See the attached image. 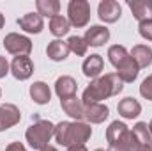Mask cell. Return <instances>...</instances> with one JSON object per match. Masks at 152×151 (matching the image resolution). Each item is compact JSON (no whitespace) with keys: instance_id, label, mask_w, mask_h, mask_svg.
Listing matches in <instances>:
<instances>
[{"instance_id":"cell-33","label":"cell","mask_w":152,"mask_h":151,"mask_svg":"<svg viewBox=\"0 0 152 151\" xmlns=\"http://www.w3.org/2000/svg\"><path fill=\"white\" fill-rule=\"evenodd\" d=\"M138 151H152V144H149V146H140Z\"/></svg>"},{"instance_id":"cell-30","label":"cell","mask_w":152,"mask_h":151,"mask_svg":"<svg viewBox=\"0 0 152 151\" xmlns=\"http://www.w3.org/2000/svg\"><path fill=\"white\" fill-rule=\"evenodd\" d=\"M9 71H11V64L7 62V59H5V57H2V55H0V78H5Z\"/></svg>"},{"instance_id":"cell-17","label":"cell","mask_w":152,"mask_h":151,"mask_svg":"<svg viewBox=\"0 0 152 151\" xmlns=\"http://www.w3.org/2000/svg\"><path fill=\"white\" fill-rule=\"evenodd\" d=\"M46 53L51 61L55 62H62L67 59V55L71 53L69 52V46H67V41H62V39H53L50 41L48 48H46Z\"/></svg>"},{"instance_id":"cell-6","label":"cell","mask_w":152,"mask_h":151,"mask_svg":"<svg viewBox=\"0 0 152 151\" xmlns=\"http://www.w3.org/2000/svg\"><path fill=\"white\" fill-rule=\"evenodd\" d=\"M97 14H99L101 21H104V23H115L122 16V7L115 0H101L99 5H97Z\"/></svg>"},{"instance_id":"cell-38","label":"cell","mask_w":152,"mask_h":151,"mask_svg":"<svg viewBox=\"0 0 152 151\" xmlns=\"http://www.w3.org/2000/svg\"><path fill=\"white\" fill-rule=\"evenodd\" d=\"M0 96H2V89H0Z\"/></svg>"},{"instance_id":"cell-5","label":"cell","mask_w":152,"mask_h":151,"mask_svg":"<svg viewBox=\"0 0 152 151\" xmlns=\"http://www.w3.org/2000/svg\"><path fill=\"white\" fill-rule=\"evenodd\" d=\"M4 48L9 53L16 55V57L28 55L32 52V41L27 38V36H21L18 32H11V34H7L4 38Z\"/></svg>"},{"instance_id":"cell-4","label":"cell","mask_w":152,"mask_h":151,"mask_svg":"<svg viewBox=\"0 0 152 151\" xmlns=\"http://www.w3.org/2000/svg\"><path fill=\"white\" fill-rule=\"evenodd\" d=\"M67 20L71 27H85L90 21V4L87 0H71L67 4Z\"/></svg>"},{"instance_id":"cell-35","label":"cell","mask_w":152,"mask_h":151,"mask_svg":"<svg viewBox=\"0 0 152 151\" xmlns=\"http://www.w3.org/2000/svg\"><path fill=\"white\" fill-rule=\"evenodd\" d=\"M41 151H57V148H53V146H46L44 150H41Z\"/></svg>"},{"instance_id":"cell-31","label":"cell","mask_w":152,"mask_h":151,"mask_svg":"<svg viewBox=\"0 0 152 151\" xmlns=\"http://www.w3.org/2000/svg\"><path fill=\"white\" fill-rule=\"evenodd\" d=\"M5 151H27V150H25V146H23L21 142H11V144L5 148Z\"/></svg>"},{"instance_id":"cell-10","label":"cell","mask_w":152,"mask_h":151,"mask_svg":"<svg viewBox=\"0 0 152 151\" xmlns=\"http://www.w3.org/2000/svg\"><path fill=\"white\" fill-rule=\"evenodd\" d=\"M18 25L21 30L28 32V34H41L44 29V21L42 16L39 13H27L21 18H18Z\"/></svg>"},{"instance_id":"cell-29","label":"cell","mask_w":152,"mask_h":151,"mask_svg":"<svg viewBox=\"0 0 152 151\" xmlns=\"http://www.w3.org/2000/svg\"><path fill=\"white\" fill-rule=\"evenodd\" d=\"M138 32L140 36L147 41H152V21H142L138 25Z\"/></svg>"},{"instance_id":"cell-9","label":"cell","mask_w":152,"mask_h":151,"mask_svg":"<svg viewBox=\"0 0 152 151\" xmlns=\"http://www.w3.org/2000/svg\"><path fill=\"white\" fill-rule=\"evenodd\" d=\"M117 71V76L124 82V84H131V82H134L136 80V76L140 73V68H138V64L134 62V59L131 57V55H127L117 68H115Z\"/></svg>"},{"instance_id":"cell-36","label":"cell","mask_w":152,"mask_h":151,"mask_svg":"<svg viewBox=\"0 0 152 151\" xmlns=\"http://www.w3.org/2000/svg\"><path fill=\"white\" fill-rule=\"evenodd\" d=\"M149 130H151V135H152V119H151V123H149Z\"/></svg>"},{"instance_id":"cell-24","label":"cell","mask_w":152,"mask_h":151,"mask_svg":"<svg viewBox=\"0 0 152 151\" xmlns=\"http://www.w3.org/2000/svg\"><path fill=\"white\" fill-rule=\"evenodd\" d=\"M131 132L136 137V141H138L140 146H149V144H152V135H151V130H149V124L147 123H136Z\"/></svg>"},{"instance_id":"cell-3","label":"cell","mask_w":152,"mask_h":151,"mask_svg":"<svg viewBox=\"0 0 152 151\" xmlns=\"http://www.w3.org/2000/svg\"><path fill=\"white\" fill-rule=\"evenodd\" d=\"M53 135H55V124L48 119H39L34 124H30L25 132V139H27L28 146L39 151L50 146L48 142L51 141Z\"/></svg>"},{"instance_id":"cell-12","label":"cell","mask_w":152,"mask_h":151,"mask_svg":"<svg viewBox=\"0 0 152 151\" xmlns=\"http://www.w3.org/2000/svg\"><path fill=\"white\" fill-rule=\"evenodd\" d=\"M76 91H78V85H76V80L69 75H62L57 78L55 82V93L60 100H67V98H73L76 96Z\"/></svg>"},{"instance_id":"cell-28","label":"cell","mask_w":152,"mask_h":151,"mask_svg":"<svg viewBox=\"0 0 152 151\" xmlns=\"http://www.w3.org/2000/svg\"><path fill=\"white\" fill-rule=\"evenodd\" d=\"M140 94L145 98V100H151L152 101V75H149L140 85Z\"/></svg>"},{"instance_id":"cell-37","label":"cell","mask_w":152,"mask_h":151,"mask_svg":"<svg viewBox=\"0 0 152 151\" xmlns=\"http://www.w3.org/2000/svg\"><path fill=\"white\" fill-rule=\"evenodd\" d=\"M94 151H104V150H101V148H97V150H94Z\"/></svg>"},{"instance_id":"cell-25","label":"cell","mask_w":152,"mask_h":151,"mask_svg":"<svg viewBox=\"0 0 152 151\" xmlns=\"http://www.w3.org/2000/svg\"><path fill=\"white\" fill-rule=\"evenodd\" d=\"M138 148H140V144H138L136 137L133 135V132L129 130V133L126 135V139L122 142L113 144V146H108L106 151H138Z\"/></svg>"},{"instance_id":"cell-23","label":"cell","mask_w":152,"mask_h":151,"mask_svg":"<svg viewBox=\"0 0 152 151\" xmlns=\"http://www.w3.org/2000/svg\"><path fill=\"white\" fill-rule=\"evenodd\" d=\"M36 7H37V13L41 16H48L51 20L53 16H58L60 2L58 0H37L36 2Z\"/></svg>"},{"instance_id":"cell-34","label":"cell","mask_w":152,"mask_h":151,"mask_svg":"<svg viewBox=\"0 0 152 151\" xmlns=\"http://www.w3.org/2000/svg\"><path fill=\"white\" fill-rule=\"evenodd\" d=\"M4 23H5V18H4V14H2V13H0V29H2V27H4Z\"/></svg>"},{"instance_id":"cell-16","label":"cell","mask_w":152,"mask_h":151,"mask_svg":"<svg viewBox=\"0 0 152 151\" xmlns=\"http://www.w3.org/2000/svg\"><path fill=\"white\" fill-rule=\"evenodd\" d=\"M117 110H118V114H120L124 119H134V117H138V115L142 114V105H140L138 100L127 96V98H124V100L118 101Z\"/></svg>"},{"instance_id":"cell-2","label":"cell","mask_w":152,"mask_h":151,"mask_svg":"<svg viewBox=\"0 0 152 151\" xmlns=\"http://www.w3.org/2000/svg\"><path fill=\"white\" fill-rule=\"evenodd\" d=\"M53 137L60 146H66V148L83 146L92 137V128L90 124L81 121H60L58 124H55Z\"/></svg>"},{"instance_id":"cell-11","label":"cell","mask_w":152,"mask_h":151,"mask_svg":"<svg viewBox=\"0 0 152 151\" xmlns=\"http://www.w3.org/2000/svg\"><path fill=\"white\" fill-rule=\"evenodd\" d=\"M83 39L87 41L88 46L99 48V46H103L104 43H108V39H110V30H108L106 27H103V25H92L90 29H87Z\"/></svg>"},{"instance_id":"cell-21","label":"cell","mask_w":152,"mask_h":151,"mask_svg":"<svg viewBox=\"0 0 152 151\" xmlns=\"http://www.w3.org/2000/svg\"><path fill=\"white\" fill-rule=\"evenodd\" d=\"M129 55L134 59V62L138 64L140 70L152 64V48L147 46V44H136V46H133V50H131Z\"/></svg>"},{"instance_id":"cell-20","label":"cell","mask_w":152,"mask_h":151,"mask_svg":"<svg viewBox=\"0 0 152 151\" xmlns=\"http://www.w3.org/2000/svg\"><path fill=\"white\" fill-rule=\"evenodd\" d=\"M30 98H32V101H36L37 105H46V103H50V100H51V91H50V87H48V84H44V82H34L32 85H30Z\"/></svg>"},{"instance_id":"cell-18","label":"cell","mask_w":152,"mask_h":151,"mask_svg":"<svg viewBox=\"0 0 152 151\" xmlns=\"http://www.w3.org/2000/svg\"><path fill=\"white\" fill-rule=\"evenodd\" d=\"M127 133H129V128H127L126 123H122V121H113V123H110V126L106 128V141L110 142V146H113V144L122 142Z\"/></svg>"},{"instance_id":"cell-26","label":"cell","mask_w":152,"mask_h":151,"mask_svg":"<svg viewBox=\"0 0 152 151\" xmlns=\"http://www.w3.org/2000/svg\"><path fill=\"white\" fill-rule=\"evenodd\" d=\"M127 55H129V52H127L126 46H122V44H113V46L108 48V59H110V62L113 64L115 68H117Z\"/></svg>"},{"instance_id":"cell-14","label":"cell","mask_w":152,"mask_h":151,"mask_svg":"<svg viewBox=\"0 0 152 151\" xmlns=\"http://www.w3.org/2000/svg\"><path fill=\"white\" fill-rule=\"evenodd\" d=\"M103 68H104V61H103V57H101L99 53L88 55V57L83 61V64H81L83 75L87 76V78H97V76H101Z\"/></svg>"},{"instance_id":"cell-22","label":"cell","mask_w":152,"mask_h":151,"mask_svg":"<svg viewBox=\"0 0 152 151\" xmlns=\"http://www.w3.org/2000/svg\"><path fill=\"white\" fill-rule=\"evenodd\" d=\"M69 29H71V23H69V20H67L66 16H62V14L53 16V18L50 20V32H51L55 38L66 36V34L69 32Z\"/></svg>"},{"instance_id":"cell-7","label":"cell","mask_w":152,"mask_h":151,"mask_svg":"<svg viewBox=\"0 0 152 151\" xmlns=\"http://www.w3.org/2000/svg\"><path fill=\"white\" fill-rule=\"evenodd\" d=\"M11 73L16 80H28L34 73V62L28 55L14 57L11 62Z\"/></svg>"},{"instance_id":"cell-13","label":"cell","mask_w":152,"mask_h":151,"mask_svg":"<svg viewBox=\"0 0 152 151\" xmlns=\"http://www.w3.org/2000/svg\"><path fill=\"white\" fill-rule=\"evenodd\" d=\"M133 16L142 21H152V0H129L127 2Z\"/></svg>"},{"instance_id":"cell-32","label":"cell","mask_w":152,"mask_h":151,"mask_svg":"<svg viewBox=\"0 0 152 151\" xmlns=\"http://www.w3.org/2000/svg\"><path fill=\"white\" fill-rule=\"evenodd\" d=\"M66 151H88V150H87V146L83 144V146H71V148H67Z\"/></svg>"},{"instance_id":"cell-27","label":"cell","mask_w":152,"mask_h":151,"mask_svg":"<svg viewBox=\"0 0 152 151\" xmlns=\"http://www.w3.org/2000/svg\"><path fill=\"white\" fill-rule=\"evenodd\" d=\"M67 46H69V52H73L76 55H85L87 53V50H88V44H87V41L83 38H80V36H71V38L67 39Z\"/></svg>"},{"instance_id":"cell-15","label":"cell","mask_w":152,"mask_h":151,"mask_svg":"<svg viewBox=\"0 0 152 151\" xmlns=\"http://www.w3.org/2000/svg\"><path fill=\"white\" fill-rule=\"evenodd\" d=\"M110 115V109L104 103H92L85 107V119L92 124H101L108 119Z\"/></svg>"},{"instance_id":"cell-8","label":"cell","mask_w":152,"mask_h":151,"mask_svg":"<svg viewBox=\"0 0 152 151\" xmlns=\"http://www.w3.org/2000/svg\"><path fill=\"white\" fill-rule=\"evenodd\" d=\"M21 121V112L16 105L5 103L0 105V132H5L12 126H16Z\"/></svg>"},{"instance_id":"cell-19","label":"cell","mask_w":152,"mask_h":151,"mask_svg":"<svg viewBox=\"0 0 152 151\" xmlns=\"http://www.w3.org/2000/svg\"><path fill=\"white\" fill-rule=\"evenodd\" d=\"M60 105H62L64 112L67 114L69 117L76 119V121H81V119L85 117V107H83L81 100L76 98V96L67 98V100H60Z\"/></svg>"},{"instance_id":"cell-1","label":"cell","mask_w":152,"mask_h":151,"mask_svg":"<svg viewBox=\"0 0 152 151\" xmlns=\"http://www.w3.org/2000/svg\"><path fill=\"white\" fill-rule=\"evenodd\" d=\"M124 82L117 76V73H106L104 76H97L90 82V85L83 91L81 103L83 107L92 103H101L103 100H108L110 96H117L122 93Z\"/></svg>"}]
</instances>
